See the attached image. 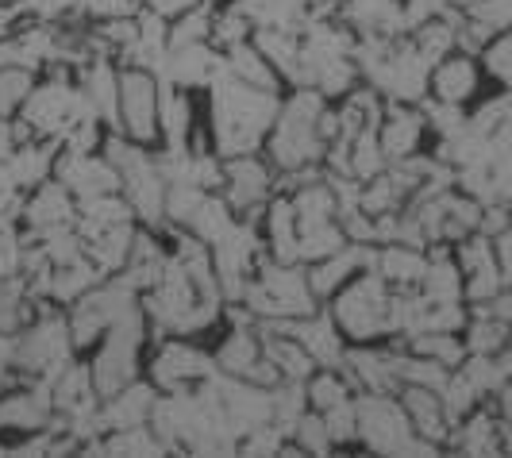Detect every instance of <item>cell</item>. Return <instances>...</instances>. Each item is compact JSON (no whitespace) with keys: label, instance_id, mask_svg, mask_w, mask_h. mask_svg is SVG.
I'll use <instances>...</instances> for the list:
<instances>
[{"label":"cell","instance_id":"1","mask_svg":"<svg viewBox=\"0 0 512 458\" xmlns=\"http://www.w3.org/2000/svg\"><path fill=\"white\" fill-rule=\"evenodd\" d=\"M389 305L393 293L385 289V278L370 274L335 297L332 320L347 339H374L378 331H389Z\"/></svg>","mask_w":512,"mask_h":458},{"label":"cell","instance_id":"2","mask_svg":"<svg viewBox=\"0 0 512 458\" xmlns=\"http://www.w3.org/2000/svg\"><path fill=\"white\" fill-rule=\"evenodd\" d=\"M158 89L154 77L143 66H128L120 70V97H116V112L120 124L128 131V139H135L139 147H151L154 139H162V116H158Z\"/></svg>","mask_w":512,"mask_h":458},{"label":"cell","instance_id":"3","mask_svg":"<svg viewBox=\"0 0 512 458\" xmlns=\"http://www.w3.org/2000/svg\"><path fill=\"white\" fill-rule=\"evenodd\" d=\"M432 89L443 104H462L474 97L478 89V70L466 54H451V58H439V66L432 70Z\"/></svg>","mask_w":512,"mask_h":458},{"label":"cell","instance_id":"4","mask_svg":"<svg viewBox=\"0 0 512 458\" xmlns=\"http://www.w3.org/2000/svg\"><path fill=\"white\" fill-rule=\"evenodd\" d=\"M35 93V77L31 70H24L20 62H4L0 66V116H20L27 97Z\"/></svg>","mask_w":512,"mask_h":458},{"label":"cell","instance_id":"5","mask_svg":"<svg viewBox=\"0 0 512 458\" xmlns=\"http://www.w3.org/2000/svg\"><path fill=\"white\" fill-rule=\"evenodd\" d=\"M489 66H493V74L505 77L512 89V35L509 39H501L497 47H493V54H489Z\"/></svg>","mask_w":512,"mask_h":458}]
</instances>
